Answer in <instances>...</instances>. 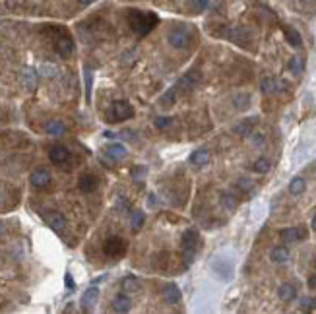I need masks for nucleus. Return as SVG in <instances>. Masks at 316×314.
Masks as SVG:
<instances>
[{
  "label": "nucleus",
  "instance_id": "f257e3e1",
  "mask_svg": "<svg viewBox=\"0 0 316 314\" xmlns=\"http://www.w3.org/2000/svg\"><path fill=\"white\" fill-rule=\"evenodd\" d=\"M128 23H130V29L138 37H146L150 31H154L158 27L159 18L158 14H154V12L132 10V12H128Z\"/></svg>",
  "mask_w": 316,
  "mask_h": 314
},
{
  "label": "nucleus",
  "instance_id": "f03ea898",
  "mask_svg": "<svg viewBox=\"0 0 316 314\" xmlns=\"http://www.w3.org/2000/svg\"><path fill=\"white\" fill-rule=\"evenodd\" d=\"M181 245H182V258H184V264L190 266L196 258V252L202 247V239H200V233L196 229H186L181 237Z\"/></svg>",
  "mask_w": 316,
  "mask_h": 314
},
{
  "label": "nucleus",
  "instance_id": "7ed1b4c3",
  "mask_svg": "<svg viewBox=\"0 0 316 314\" xmlns=\"http://www.w3.org/2000/svg\"><path fill=\"white\" fill-rule=\"evenodd\" d=\"M134 116V107L128 101H114L113 105L105 111V118L109 122H122Z\"/></svg>",
  "mask_w": 316,
  "mask_h": 314
},
{
  "label": "nucleus",
  "instance_id": "20e7f679",
  "mask_svg": "<svg viewBox=\"0 0 316 314\" xmlns=\"http://www.w3.org/2000/svg\"><path fill=\"white\" fill-rule=\"evenodd\" d=\"M167 41H169V45L173 47V49L184 51L192 43V33H190V29L186 25H177V27H173L167 33Z\"/></svg>",
  "mask_w": 316,
  "mask_h": 314
},
{
  "label": "nucleus",
  "instance_id": "39448f33",
  "mask_svg": "<svg viewBox=\"0 0 316 314\" xmlns=\"http://www.w3.org/2000/svg\"><path fill=\"white\" fill-rule=\"evenodd\" d=\"M126 248H128V243H126L122 237H118V235L109 237V239L103 243V252H105L109 258H122V256L126 254Z\"/></svg>",
  "mask_w": 316,
  "mask_h": 314
},
{
  "label": "nucleus",
  "instance_id": "423d86ee",
  "mask_svg": "<svg viewBox=\"0 0 316 314\" xmlns=\"http://www.w3.org/2000/svg\"><path fill=\"white\" fill-rule=\"evenodd\" d=\"M307 235H309V231H307L303 225L283 229V231L279 233V237H281L283 243H297V241H303V239H307Z\"/></svg>",
  "mask_w": 316,
  "mask_h": 314
},
{
  "label": "nucleus",
  "instance_id": "0eeeda50",
  "mask_svg": "<svg viewBox=\"0 0 316 314\" xmlns=\"http://www.w3.org/2000/svg\"><path fill=\"white\" fill-rule=\"evenodd\" d=\"M200 82V74H198V70H190V72H186L184 76H182L181 80L177 82V90L184 91V93H188V91H192L196 88V84Z\"/></svg>",
  "mask_w": 316,
  "mask_h": 314
},
{
  "label": "nucleus",
  "instance_id": "6e6552de",
  "mask_svg": "<svg viewBox=\"0 0 316 314\" xmlns=\"http://www.w3.org/2000/svg\"><path fill=\"white\" fill-rule=\"evenodd\" d=\"M29 180H31V186H33V188L43 190V188H47V186L51 184L53 179H51V173H49L47 169H35V171L31 173Z\"/></svg>",
  "mask_w": 316,
  "mask_h": 314
},
{
  "label": "nucleus",
  "instance_id": "1a4fd4ad",
  "mask_svg": "<svg viewBox=\"0 0 316 314\" xmlns=\"http://www.w3.org/2000/svg\"><path fill=\"white\" fill-rule=\"evenodd\" d=\"M49 159L54 163V165H64L68 159H70V152H68L66 146H53L49 150Z\"/></svg>",
  "mask_w": 316,
  "mask_h": 314
},
{
  "label": "nucleus",
  "instance_id": "9d476101",
  "mask_svg": "<svg viewBox=\"0 0 316 314\" xmlns=\"http://www.w3.org/2000/svg\"><path fill=\"white\" fill-rule=\"evenodd\" d=\"M188 161H190V165L194 167V169H202L206 167L208 163H210V152L206 150V148H200V150H194L190 157H188Z\"/></svg>",
  "mask_w": 316,
  "mask_h": 314
},
{
  "label": "nucleus",
  "instance_id": "9b49d317",
  "mask_svg": "<svg viewBox=\"0 0 316 314\" xmlns=\"http://www.w3.org/2000/svg\"><path fill=\"white\" fill-rule=\"evenodd\" d=\"M78 186H80V190H82L84 194H90V192H95V190H97V186H99V179H97L95 175H91V173H86V175H82V177H80Z\"/></svg>",
  "mask_w": 316,
  "mask_h": 314
},
{
  "label": "nucleus",
  "instance_id": "f8f14e48",
  "mask_svg": "<svg viewBox=\"0 0 316 314\" xmlns=\"http://www.w3.org/2000/svg\"><path fill=\"white\" fill-rule=\"evenodd\" d=\"M163 299H165V303H167V305H179V303H181V299H182L179 285H177V283H169V285H165V289H163Z\"/></svg>",
  "mask_w": 316,
  "mask_h": 314
},
{
  "label": "nucleus",
  "instance_id": "ddd939ff",
  "mask_svg": "<svg viewBox=\"0 0 316 314\" xmlns=\"http://www.w3.org/2000/svg\"><path fill=\"white\" fill-rule=\"evenodd\" d=\"M54 49H56V52L60 54V56H70L72 52H74V41H72V37H68V35H62V37H58L56 41H54Z\"/></svg>",
  "mask_w": 316,
  "mask_h": 314
},
{
  "label": "nucleus",
  "instance_id": "4468645a",
  "mask_svg": "<svg viewBox=\"0 0 316 314\" xmlns=\"http://www.w3.org/2000/svg\"><path fill=\"white\" fill-rule=\"evenodd\" d=\"M45 132L53 138H58V136L66 134V124L60 120V118H51L45 124Z\"/></svg>",
  "mask_w": 316,
  "mask_h": 314
},
{
  "label": "nucleus",
  "instance_id": "2eb2a0df",
  "mask_svg": "<svg viewBox=\"0 0 316 314\" xmlns=\"http://www.w3.org/2000/svg\"><path fill=\"white\" fill-rule=\"evenodd\" d=\"M45 221L51 229L54 231H62L66 227V217L60 213V211H51V213H45Z\"/></svg>",
  "mask_w": 316,
  "mask_h": 314
},
{
  "label": "nucleus",
  "instance_id": "dca6fc26",
  "mask_svg": "<svg viewBox=\"0 0 316 314\" xmlns=\"http://www.w3.org/2000/svg\"><path fill=\"white\" fill-rule=\"evenodd\" d=\"M105 154H107L109 159L118 161V159H124V157L128 156V150H126V146H122V144H118V142H113V144H109V146L105 148Z\"/></svg>",
  "mask_w": 316,
  "mask_h": 314
},
{
  "label": "nucleus",
  "instance_id": "f3484780",
  "mask_svg": "<svg viewBox=\"0 0 316 314\" xmlns=\"http://www.w3.org/2000/svg\"><path fill=\"white\" fill-rule=\"evenodd\" d=\"M254 126H256V118L250 116V118L241 120L239 124H235V126H233V132L237 136H250L252 134V130H254Z\"/></svg>",
  "mask_w": 316,
  "mask_h": 314
},
{
  "label": "nucleus",
  "instance_id": "a211bd4d",
  "mask_svg": "<svg viewBox=\"0 0 316 314\" xmlns=\"http://www.w3.org/2000/svg\"><path fill=\"white\" fill-rule=\"evenodd\" d=\"M132 309V301H130V297L128 295H124V293H120V295H116L113 299V311L114 313H128Z\"/></svg>",
  "mask_w": 316,
  "mask_h": 314
},
{
  "label": "nucleus",
  "instance_id": "6ab92c4d",
  "mask_svg": "<svg viewBox=\"0 0 316 314\" xmlns=\"http://www.w3.org/2000/svg\"><path fill=\"white\" fill-rule=\"evenodd\" d=\"M37 72L35 70H31V68H23L22 74H20V80H22V84L27 88V90H35L37 88Z\"/></svg>",
  "mask_w": 316,
  "mask_h": 314
},
{
  "label": "nucleus",
  "instance_id": "aec40b11",
  "mask_svg": "<svg viewBox=\"0 0 316 314\" xmlns=\"http://www.w3.org/2000/svg\"><path fill=\"white\" fill-rule=\"evenodd\" d=\"M97 299H99V289L97 287H90L88 291L82 295V309L84 311H91V307L97 303Z\"/></svg>",
  "mask_w": 316,
  "mask_h": 314
},
{
  "label": "nucleus",
  "instance_id": "412c9836",
  "mask_svg": "<svg viewBox=\"0 0 316 314\" xmlns=\"http://www.w3.org/2000/svg\"><path fill=\"white\" fill-rule=\"evenodd\" d=\"M213 271L221 277V279H231V273H233V268H231V264L223 260V258H217L215 262H213Z\"/></svg>",
  "mask_w": 316,
  "mask_h": 314
},
{
  "label": "nucleus",
  "instance_id": "4be33fe9",
  "mask_svg": "<svg viewBox=\"0 0 316 314\" xmlns=\"http://www.w3.org/2000/svg\"><path fill=\"white\" fill-rule=\"evenodd\" d=\"M270 260L273 264H285L289 260V250L285 247H273L270 250Z\"/></svg>",
  "mask_w": 316,
  "mask_h": 314
},
{
  "label": "nucleus",
  "instance_id": "5701e85b",
  "mask_svg": "<svg viewBox=\"0 0 316 314\" xmlns=\"http://www.w3.org/2000/svg\"><path fill=\"white\" fill-rule=\"evenodd\" d=\"M283 35H285V39H287V43L293 47H301L303 45V37H301V33L291 27V25H283Z\"/></svg>",
  "mask_w": 316,
  "mask_h": 314
},
{
  "label": "nucleus",
  "instance_id": "b1692460",
  "mask_svg": "<svg viewBox=\"0 0 316 314\" xmlns=\"http://www.w3.org/2000/svg\"><path fill=\"white\" fill-rule=\"evenodd\" d=\"M295 295H297V289H295L291 283H283V285H279V289H277V297H279L283 303H291L295 299Z\"/></svg>",
  "mask_w": 316,
  "mask_h": 314
},
{
  "label": "nucleus",
  "instance_id": "393cba45",
  "mask_svg": "<svg viewBox=\"0 0 316 314\" xmlns=\"http://www.w3.org/2000/svg\"><path fill=\"white\" fill-rule=\"evenodd\" d=\"M287 70L293 74V76H301L305 72V58L303 56H291L289 62H287Z\"/></svg>",
  "mask_w": 316,
  "mask_h": 314
},
{
  "label": "nucleus",
  "instance_id": "a878e982",
  "mask_svg": "<svg viewBox=\"0 0 316 314\" xmlns=\"http://www.w3.org/2000/svg\"><path fill=\"white\" fill-rule=\"evenodd\" d=\"M305 190H307V180L303 179V177H295V179L289 182V192H291L293 196L303 194Z\"/></svg>",
  "mask_w": 316,
  "mask_h": 314
},
{
  "label": "nucleus",
  "instance_id": "bb28decb",
  "mask_svg": "<svg viewBox=\"0 0 316 314\" xmlns=\"http://www.w3.org/2000/svg\"><path fill=\"white\" fill-rule=\"evenodd\" d=\"M260 90L264 95H270V93H275L277 91V80L275 78H264L260 82Z\"/></svg>",
  "mask_w": 316,
  "mask_h": 314
},
{
  "label": "nucleus",
  "instance_id": "cd10ccee",
  "mask_svg": "<svg viewBox=\"0 0 316 314\" xmlns=\"http://www.w3.org/2000/svg\"><path fill=\"white\" fill-rule=\"evenodd\" d=\"M37 74L43 76V78H54L58 74V68L54 66V64H51V62H43L41 66L37 68Z\"/></svg>",
  "mask_w": 316,
  "mask_h": 314
},
{
  "label": "nucleus",
  "instance_id": "c85d7f7f",
  "mask_svg": "<svg viewBox=\"0 0 316 314\" xmlns=\"http://www.w3.org/2000/svg\"><path fill=\"white\" fill-rule=\"evenodd\" d=\"M122 289H124V293H136L140 291V283L134 275H128L122 279Z\"/></svg>",
  "mask_w": 316,
  "mask_h": 314
},
{
  "label": "nucleus",
  "instance_id": "c756f323",
  "mask_svg": "<svg viewBox=\"0 0 316 314\" xmlns=\"http://www.w3.org/2000/svg\"><path fill=\"white\" fill-rule=\"evenodd\" d=\"M221 206L225 208L227 211H233V209L239 206V202H237V198H235L231 192H223V194H221Z\"/></svg>",
  "mask_w": 316,
  "mask_h": 314
},
{
  "label": "nucleus",
  "instance_id": "7c9ffc66",
  "mask_svg": "<svg viewBox=\"0 0 316 314\" xmlns=\"http://www.w3.org/2000/svg\"><path fill=\"white\" fill-rule=\"evenodd\" d=\"M208 4H210V0H186V6H188L190 12H194V14L204 12V10L208 8Z\"/></svg>",
  "mask_w": 316,
  "mask_h": 314
},
{
  "label": "nucleus",
  "instance_id": "2f4dec72",
  "mask_svg": "<svg viewBox=\"0 0 316 314\" xmlns=\"http://www.w3.org/2000/svg\"><path fill=\"white\" fill-rule=\"evenodd\" d=\"M270 169H271L270 159H266V157H260V159H256V163H254V171H256L258 175H264V173H268Z\"/></svg>",
  "mask_w": 316,
  "mask_h": 314
},
{
  "label": "nucleus",
  "instance_id": "473e14b6",
  "mask_svg": "<svg viewBox=\"0 0 316 314\" xmlns=\"http://www.w3.org/2000/svg\"><path fill=\"white\" fill-rule=\"evenodd\" d=\"M175 101H177V88H171L161 97V105L163 107H171V105H175Z\"/></svg>",
  "mask_w": 316,
  "mask_h": 314
},
{
  "label": "nucleus",
  "instance_id": "72a5a7b5",
  "mask_svg": "<svg viewBox=\"0 0 316 314\" xmlns=\"http://www.w3.org/2000/svg\"><path fill=\"white\" fill-rule=\"evenodd\" d=\"M144 221H146V215H144L142 211H134V213L130 215V225H132L134 231L142 229V227H144Z\"/></svg>",
  "mask_w": 316,
  "mask_h": 314
},
{
  "label": "nucleus",
  "instance_id": "f704fd0d",
  "mask_svg": "<svg viewBox=\"0 0 316 314\" xmlns=\"http://www.w3.org/2000/svg\"><path fill=\"white\" fill-rule=\"evenodd\" d=\"M237 188H239L243 194H250V192L254 190V184H252L249 179H239L237 180Z\"/></svg>",
  "mask_w": 316,
  "mask_h": 314
},
{
  "label": "nucleus",
  "instance_id": "c9c22d12",
  "mask_svg": "<svg viewBox=\"0 0 316 314\" xmlns=\"http://www.w3.org/2000/svg\"><path fill=\"white\" fill-rule=\"evenodd\" d=\"M249 101H250L249 95H237V97L233 99V103H235L237 109H247V107H249Z\"/></svg>",
  "mask_w": 316,
  "mask_h": 314
},
{
  "label": "nucleus",
  "instance_id": "e433bc0d",
  "mask_svg": "<svg viewBox=\"0 0 316 314\" xmlns=\"http://www.w3.org/2000/svg\"><path fill=\"white\" fill-rule=\"evenodd\" d=\"M171 126V118L169 116H158L156 118V128L158 130H165V128H169Z\"/></svg>",
  "mask_w": 316,
  "mask_h": 314
},
{
  "label": "nucleus",
  "instance_id": "4c0bfd02",
  "mask_svg": "<svg viewBox=\"0 0 316 314\" xmlns=\"http://www.w3.org/2000/svg\"><path fill=\"white\" fill-rule=\"evenodd\" d=\"M91 84H93V74L88 70V72H86V99H88V101L91 99Z\"/></svg>",
  "mask_w": 316,
  "mask_h": 314
},
{
  "label": "nucleus",
  "instance_id": "58836bf2",
  "mask_svg": "<svg viewBox=\"0 0 316 314\" xmlns=\"http://www.w3.org/2000/svg\"><path fill=\"white\" fill-rule=\"evenodd\" d=\"M250 140H252V144H254V146H262V144H264V134L252 132V134H250Z\"/></svg>",
  "mask_w": 316,
  "mask_h": 314
},
{
  "label": "nucleus",
  "instance_id": "ea45409f",
  "mask_svg": "<svg viewBox=\"0 0 316 314\" xmlns=\"http://www.w3.org/2000/svg\"><path fill=\"white\" fill-rule=\"evenodd\" d=\"M315 307V301L313 299H303L301 301V311H311Z\"/></svg>",
  "mask_w": 316,
  "mask_h": 314
},
{
  "label": "nucleus",
  "instance_id": "a19ab883",
  "mask_svg": "<svg viewBox=\"0 0 316 314\" xmlns=\"http://www.w3.org/2000/svg\"><path fill=\"white\" fill-rule=\"evenodd\" d=\"M64 285H66V289H70V291H72V289L76 287V283H74V277H72V273H66V275H64Z\"/></svg>",
  "mask_w": 316,
  "mask_h": 314
},
{
  "label": "nucleus",
  "instance_id": "79ce46f5",
  "mask_svg": "<svg viewBox=\"0 0 316 314\" xmlns=\"http://www.w3.org/2000/svg\"><path fill=\"white\" fill-rule=\"evenodd\" d=\"M309 287H311V289H316V275H313V277L309 279Z\"/></svg>",
  "mask_w": 316,
  "mask_h": 314
},
{
  "label": "nucleus",
  "instance_id": "37998d69",
  "mask_svg": "<svg viewBox=\"0 0 316 314\" xmlns=\"http://www.w3.org/2000/svg\"><path fill=\"white\" fill-rule=\"evenodd\" d=\"M78 2H80L82 6H90V4H93L95 0H78Z\"/></svg>",
  "mask_w": 316,
  "mask_h": 314
},
{
  "label": "nucleus",
  "instance_id": "c03bdc74",
  "mask_svg": "<svg viewBox=\"0 0 316 314\" xmlns=\"http://www.w3.org/2000/svg\"><path fill=\"white\" fill-rule=\"evenodd\" d=\"M103 134H105V136H107V138H113V132H111V130H105V132H103Z\"/></svg>",
  "mask_w": 316,
  "mask_h": 314
},
{
  "label": "nucleus",
  "instance_id": "a18cd8bd",
  "mask_svg": "<svg viewBox=\"0 0 316 314\" xmlns=\"http://www.w3.org/2000/svg\"><path fill=\"white\" fill-rule=\"evenodd\" d=\"M301 2H303V4H315L316 0H301Z\"/></svg>",
  "mask_w": 316,
  "mask_h": 314
},
{
  "label": "nucleus",
  "instance_id": "49530a36",
  "mask_svg": "<svg viewBox=\"0 0 316 314\" xmlns=\"http://www.w3.org/2000/svg\"><path fill=\"white\" fill-rule=\"evenodd\" d=\"M313 229H315V231H316V215H315V217H313Z\"/></svg>",
  "mask_w": 316,
  "mask_h": 314
},
{
  "label": "nucleus",
  "instance_id": "de8ad7c7",
  "mask_svg": "<svg viewBox=\"0 0 316 314\" xmlns=\"http://www.w3.org/2000/svg\"><path fill=\"white\" fill-rule=\"evenodd\" d=\"M315 266H316V262H315Z\"/></svg>",
  "mask_w": 316,
  "mask_h": 314
},
{
  "label": "nucleus",
  "instance_id": "09e8293b",
  "mask_svg": "<svg viewBox=\"0 0 316 314\" xmlns=\"http://www.w3.org/2000/svg\"><path fill=\"white\" fill-rule=\"evenodd\" d=\"M315 305H316V301H315Z\"/></svg>",
  "mask_w": 316,
  "mask_h": 314
}]
</instances>
